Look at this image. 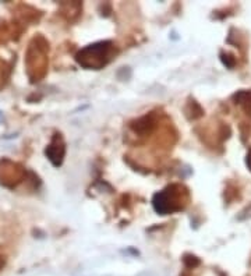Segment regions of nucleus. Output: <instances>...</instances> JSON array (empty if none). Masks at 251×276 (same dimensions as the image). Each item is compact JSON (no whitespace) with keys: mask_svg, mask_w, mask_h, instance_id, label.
<instances>
[{"mask_svg":"<svg viewBox=\"0 0 251 276\" xmlns=\"http://www.w3.org/2000/svg\"><path fill=\"white\" fill-rule=\"evenodd\" d=\"M175 198L169 195V190L162 192H158L155 197H153V208L155 211L161 215H166V213H170L175 211Z\"/></svg>","mask_w":251,"mask_h":276,"instance_id":"f257e3e1","label":"nucleus"},{"mask_svg":"<svg viewBox=\"0 0 251 276\" xmlns=\"http://www.w3.org/2000/svg\"><path fill=\"white\" fill-rule=\"evenodd\" d=\"M46 155L49 160L55 165V166H60L63 162V156H65V144L62 141V138L56 136L52 141V144L46 149Z\"/></svg>","mask_w":251,"mask_h":276,"instance_id":"f03ea898","label":"nucleus"},{"mask_svg":"<svg viewBox=\"0 0 251 276\" xmlns=\"http://www.w3.org/2000/svg\"><path fill=\"white\" fill-rule=\"evenodd\" d=\"M220 56H222V62H223L225 66H228L229 69H232V67L234 66V57H232L230 54H225V53H222Z\"/></svg>","mask_w":251,"mask_h":276,"instance_id":"7ed1b4c3","label":"nucleus"},{"mask_svg":"<svg viewBox=\"0 0 251 276\" xmlns=\"http://www.w3.org/2000/svg\"><path fill=\"white\" fill-rule=\"evenodd\" d=\"M247 166H249V169L251 170V152L247 155Z\"/></svg>","mask_w":251,"mask_h":276,"instance_id":"20e7f679","label":"nucleus"}]
</instances>
